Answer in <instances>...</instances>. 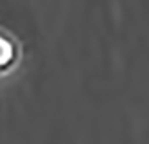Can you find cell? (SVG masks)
Here are the masks:
<instances>
[{"label":"cell","instance_id":"1","mask_svg":"<svg viewBox=\"0 0 149 144\" xmlns=\"http://www.w3.org/2000/svg\"><path fill=\"white\" fill-rule=\"evenodd\" d=\"M18 60V45L13 36L0 31V74L7 72Z\"/></svg>","mask_w":149,"mask_h":144}]
</instances>
